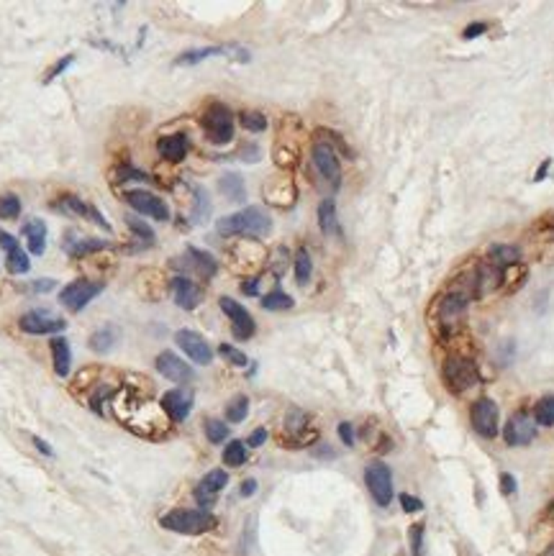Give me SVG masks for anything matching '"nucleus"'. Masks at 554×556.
<instances>
[{"mask_svg":"<svg viewBox=\"0 0 554 556\" xmlns=\"http://www.w3.org/2000/svg\"><path fill=\"white\" fill-rule=\"evenodd\" d=\"M218 187H221V192L226 195L229 200H244L246 195V187H244V180L239 175H234V172H229V175L221 177V183H218Z\"/></svg>","mask_w":554,"mask_h":556,"instance_id":"obj_28","label":"nucleus"},{"mask_svg":"<svg viewBox=\"0 0 554 556\" xmlns=\"http://www.w3.org/2000/svg\"><path fill=\"white\" fill-rule=\"evenodd\" d=\"M116 331L113 328H100L96 334L90 336V349L96 351V354H108V351L116 346Z\"/></svg>","mask_w":554,"mask_h":556,"instance_id":"obj_29","label":"nucleus"},{"mask_svg":"<svg viewBox=\"0 0 554 556\" xmlns=\"http://www.w3.org/2000/svg\"><path fill=\"white\" fill-rule=\"evenodd\" d=\"M549 556H554V548H552V551H549Z\"/></svg>","mask_w":554,"mask_h":556,"instance_id":"obj_54","label":"nucleus"},{"mask_svg":"<svg viewBox=\"0 0 554 556\" xmlns=\"http://www.w3.org/2000/svg\"><path fill=\"white\" fill-rule=\"evenodd\" d=\"M231 47H208V49H193V52H185V54H180L177 59H174V64L177 67H188V64H198L203 62V59H208V56H223L229 54Z\"/></svg>","mask_w":554,"mask_h":556,"instance_id":"obj_27","label":"nucleus"},{"mask_svg":"<svg viewBox=\"0 0 554 556\" xmlns=\"http://www.w3.org/2000/svg\"><path fill=\"white\" fill-rule=\"evenodd\" d=\"M549 167H552V159H544V162L539 164V169H537V175H534V180H537V183H541V180H544V177H546V172H549Z\"/></svg>","mask_w":554,"mask_h":556,"instance_id":"obj_49","label":"nucleus"},{"mask_svg":"<svg viewBox=\"0 0 554 556\" xmlns=\"http://www.w3.org/2000/svg\"><path fill=\"white\" fill-rule=\"evenodd\" d=\"M226 485H229V474H226L223 469H214V472H208V474L200 479V485L195 487V500H198L200 505H214L216 495L221 493Z\"/></svg>","mask_w":554,"mask_h":556,"instance_id":"obj_18","label":"nucleus"},{"mask_svg":"<svg viewBox=\"0 0 554 556\" xmlns=\"http://www.w3.org/2000/svg\"><path fill=\"white\" fill-rule=\"evenodd\" d=\"M254 493H257V482H254V479L241 482V495H244V497H252Z\"/></svg>","mask_w":554,"mask_h":556,"instance_id":"obj_51","label":"nucleus"},{"mask_svg":"<svg viewBox=\"0 0 554 556\" xmlns=\"http://www.w3.org/2000/svg\"><path fill=\"white\" fill-rule=\"evenodd\" d=\"M21 213V200L13 195V192H6V195H0V218H18Z\"/></svg>","mask_w":554,"mask_h":556,"instance_id":"obj_37","label":"nucleus"},{"mask_svg":"<svg viewBox=\"0 0 554 556\" xmlns=\"http://www.w3.org/2000/svg\"><path fill=\"white\" fill-rule=\"evenodd\" d=\"M33 444H36V449H39L41 454H47V456H54V451H52V449H49V444H47V441H41V438H36V436H33Z\"/></svg>","mask_w":554,"mask_h":556,"instance_id":"obj_53","label":"nucleus"},{"mask_svg":"<svg viewBox=\"0 0 554 556\" xmlns=\"http://www.w3.org/2000/svg\"><path fill=\"white\" fill-rule=\"evenodd\" d=\"M159 525L167 531L185 533V536H198V533L211 531L216 525V518L208 510H190V508H174L167 516L159 518Z\"/></svg>","mask_w":554,"mask_h":556,"instance_id":"obj_2","label":"nucleus"},{"mask_svg":"<svg viewBox=\"0 0 554 556\" xmlns=\"http://www.w3.org/2000/svg\"><path fill=\"white\" fill-rule=\"evenodd\" d=\"M218 305H221V310L229 316V321H231V334L237 336L239 341H246L249 336H254V318H252V313L244 308V305H239L234 298H226L223 295L221 300H218Z\"/></svg>","mask_w":554,"mask_h":556,"instance_id":"obj_10","label":"nucleus"},{"mask_svg":"<svg viewBox=\"0 0 554 556\" xmlns=\"http://www.w3.org/2000/svg\"><path fill=\"white\" fill-rule=\"evenodd\" d=\"M54 287V279H41V282H33L31 290H36V293H47V290H52Z\"/></svg>","mask_w":554,"mask_h":556,"instance_id":"obj_52","label":"nucleus"},{"mask_svg":"<svg viewBox=\"0 0 554 556\" xmlns=\"http://www.w3.org/2000/svg\"><path fill=\"white\" fill-rule=\"evenodd\" d=\"M59 208H62V210H70V213H75V215H82V218H93L98 226H103L105 231H111L108 221H105L103 215L98 213V208L87 206V203H82V200L75 198V195H64V198L59 200Z\"/></svg>","mask_w":554,"mask_h":556,"instance_id":"obj_24","label":"nucleus"},{"mask_svg":"<svg viewBox=\"0 0 554 556\" xmlns=\"http://www.w3.org/2000/svg\"><path fill=\"white\" fill-rule=\"evenodd\" d=\"M126 223H128V229L134 231L136 236L142 238L147 247H149V244H154V231H151L149 226H147V223L142 221V218H136V215H128Z\"/></svg>","mask_w":554,"mask_h":556,"instance_id":"obj_38","label":"nucleus"},{"mask_svg":"<svg viewBox=\"0 0 554 556\" xmlns=\"http://www.w3.org/2000/svg\"><path fill=\"white\" fill-rule=\"evenodd\" d=\"M318 226L324 231V236H341V226L336 218V203L331 198L321 200L318 206Z\"/></svg>","mask_w":554,"mask_h":556,"instance_id":"obj_26","label":"nucleus"},{"mask_svg":"<svg viewBox=\"0 0 554 556\" xmlns=\"http://www.w3.org/2000/svg\"><path fill=\"white\" fill-rule=\"evenodd\" d=\"M98 293H103V282L100 279H72L70 285L62 287L59 300L70 313H80L82 308L90 305V300H96Z\"/></svg>","mask_w":554,"mask_h":556,"instance_id":"obj_4","label":"nucleus"},{"mask_svg":"<svg viewBox=\"0 0 554 556\" xmlns=\"http://www.w3.org/2000/svg\"><path fill=\"white\" fill-rule=\"evenodd\" d=\"M0 247L6 249V267H8L10 275H26L31 270V262H29L26 252L8 231H0Z\"/></svg>","mask_w":554,"mask_h":556,"instance_id":"obj_15","label":"nucleus"},{"mask_svg":"<svg viewBox=\"0 0 554 556\" xmlns=\"http://www.w3.org/2000/svg\"><path fill=\"white\" fill-rule=\"evenodd\" d=\"M246 461V446L241 441H231L226 449H223V464L229 467H241Z\"/></svg>","mask_w":554,"mask_h":556,"instance_id":"obj_35","label":"nucleus"},{"mask_svg":"<svg viewBox=\"0 0 554 556\" xmlns=\"http://www.w3.org/2000/svg\"><path fill=\"white\" fill-rule=\"evenodd\" d=\"M72 62H75V56H72V54H67V56H64V59H59V62H57L54 67H52V70L47 72V77H44V82H47V85H49V82H52V79H54V77H59V75H62V72L67 70V67H70Z\"/></svg>","mask_w":554,"mask_h":556,"instance_id":"obj_42","label":"nucleus"},{"mask_svg":"<svg viewBox=\"0 0 554 556\" xmlns=\"http://www.w3.org/2000/svg\"><path fill=\"white\" fill-rule=\"evenodd\" d=\"M269 229H272V221L260 206L241 208L216 223V231L221 236H267Z\"/></svg>","mask_w":554,"mask_h":556,"instance_id":"obj_1","label":"nucleus"},{"mask_svg":"<svg viewBox=\"0 0 554 556\" xmlns=\"http://www.w3.org/2000/svg\"><path fill=\"white\" fill-rule=\"evenodd\" d=\"M444 382L451 392H465V389L475 387L480 374H477V366L465 357H449L444 362Z\"/></svg>","mask_w":554,"mask_h":556,"instance_id":"obj_6","label":"nucleus"},{"mask_svg":"<svg viewBox=\"0 0 554 556\" xmlns=\"http://www.w3.org/2000/svg\"><path fill=\"white\" fill-rule=\"evenodd\" d=\"M498 418H500V410L491 397H480L475 406H472V413H470L472 428H475L483 438L498 436Z\"/></svg>","mask_w":554,"mask_h":556,"instance_id":"obj_9","label":"nucleus"},{"mask_svg":"<svg viewBox=\"0 0 554 556\" xmlns=\"http://www.w3.org/2000/svg\"><path fill=\"white\" fill-rule=\"evenodd\" d=\"M206 436L211 444H221V441H226V436H229V428H226V423L223 421L211 418V421H206Z\"/></svg>","mask_w":554,"mask_h":556,"instance_id":"obj_39","label":"nucleus"},{"mask_svg":"<svg viewBox=\"0 0 554 556\" xmlns=\"http://www.w3.org/2000/svg\"><path fill=\"white\" fill-rule=\"evenodd\" d=\"M172 293H174L177 308H182V310H195L200 305V300H203L200 287L188 277H174L172 279Z\"/></svg>","mask_w":554,"mask_h":556,"instance_id":"obj_19","label":"nucleus"},{"mask_svg":"<svg viewBox=\"0 0 554 556\" xmlns=\"http://www.w3.org/2000/svg\"><path fill=\"white\" fill-rule=\"evenodd\" d=\"M310 275H313V262H310V254L306 249H298V254H295V279H298V285L306 287L308 285Z\"/></svg>","mask_w":554,"mask_h":556,"instance_id":"obj_30","label":"nucleus"},{"mask_svg":"<svg viewBox=\"0 0 554 556\" xmlns=\"http://www.w3.org/2000/svg\"><path fill=\"white\" fill-rule=\"evenodd\" d=\"M400 505H403L405 513H419L424 510V502L419 497H411V495H400Z\"/></svg>","mask_w":554,"mask_h":556,"instance_id":"obj_43","label":"nucleus"},{"mask_svg":"<svg viewBox=\"0 0 554 556\" xmlns=\"http://www.w3.org/2000/svg\"><path fill=\"white\" fill-rule=\"evenodd\" d=\"M339 438H341V444H347V446H352L354 444V428H352V423H339Z\"/></svg>","mask_w":554,"mask_h":556,"instance_id":"obj_44","label":"nucleus"},{"mask_svg":"<svg viewBox=\"0 0 554 556\" xmlns=\"http://www.w3.org/2000/svg\"><path fill=\"white\" fill-rule=\"evenodd\" d=\"M408 539H411V551L413 556H421L424 554V523H416L408 533Z\"/></svg>","mask_w":554,"mask_h":556,"instance_id":"obj_41","label":"nucleus"},{"mask_svg":"<svg viewBox=\"0 0 554 556\" xmlns=\"http://www.w3.org/2000/svg\"><path fill=\"white\" fill-rule=\"evenodd\" d=\"M218 354H221L226 362H231L234 366H246V364H249V359H246L244 351H239L237 346H231V343H221V346H218Z\"/></svg>","mask_w":554,"mask_h":556,"instance_id":"obj_40","label":"nucleus"},{"mask_svg":"<svg viewBox=\"0 0 554 556\" xmlns=\"http://www.w3.org/2000/svg\"><path fill=\"white\" fill-rule=\"evenodd\" d=\"M491 256H493V264L495 267H508V264H516L521 259V252L516 247H503V244H495L491 249Z\"/></svg>","mask_w":554,"mask_h":556,"instance_id":"obj_31","label":"nucleus"},{"mask_svg":"<svg viewBox=\"0 0 554 556\" xmlns=\"http://www.w3.org/2000/svg\"><path fill=\"white\" fill-rule=\"evenodd\" d=\"M203 128L214 144H226L234 139V116L223 103H211L203 116Z\"/></svg>","mask_w":554,"mask_h":556,"instance_id":"obj_7","label":"nucleus"},{"mask_svg":"<svg viewBox=\"0 0 554 556\" xmlns=\"http://www.w3.org/2000/svg\"><path fill=\"white\" fill-rule=\"evenodd\" d=\"M111 244L105 238H75V233H67L64 238V252L72 259H82L87 254H96L100 249H108Z\"/></svg>","mask_w":554,"mask_h":556,"instance_id":"obj_20","label":"nucleus"},{"mask_svg":"<svg viewBox=\"0 0 554 556\" xmlns=\"http://www.w3.org/2000/svg\"><path fill=\"white\" fill-rule=\"evenodd\" d=\"M174 341L185 351V357H190L195 364H211V359H214V351L211 346L206 343V339L195 331H188V328H182L174 334Z\"/></svg>","mask_w":554,"mask_h":556,"instance_id":"obj_14","label":"nucleus"},{"mask_svg":"<svg viewBox=\"0 0 554 556\" xmlns=\"http://www.w3.org/2000/svg\"><path fill=\"white\" fill-rule=\"evenodd\" d=\"M241 126L246 128V131H254V134H260V131H264L267 128V116L260 111H244L241 113Z\"/></svg>","mask_w":554,"mask_h":556,"instance_id":"obj_36","label":"nucleus"},{"mask_svg":"<svg viewBox=\"0 0 554 556\" xmlns=\"http://www.w3.org/2000/svg\"><path fill=\"white\" fill-rule=\"evenodd\" d=\"M470 298H472V295H470L467 290H457V287H454L451 293H447L442 300H439L436 321H439V326H442L444 331H454V328L462 323V318L467 313Z\"/></svg>","mask_w":554,"mask_h":556,"instance_id":"obj_3","label":"nucleus"},{"mask_svg":"<svg viewBox=\"0 0 554 556\" xmlns=\"http://www.w3.org/2000/svg\"><path fill=\"white\" fill-rule=\"evenodd\" d=\"M485 31H488V24H470L467 29H465V39H477V36Z\"/></svg>","mask_w":554,"mask_h":556,"instance_id":"obj_46","label":"nucleus"},{"mask_svg":"<svg viewBox=\"0 0 554 556\" xmlns=\"http://www.w3.org/2000/svg\"><path fill=\"white\" fill-rule=\"evenodd\" d=\"M188 149H190V139H188L185 134L162 136V139L157 141L159 157H165L167 162H180V159H185Z\"/></svg>","mask_w":554,"mask_h":556,"instance_id":"obj_22","label":"nucleus"},{"mask_svg":"<svg viewBox=\"0 0 554 556\" xmlns=\"http://www.w3.org/2000/svg\"><path fill=\"white\" fill-rule=\"evenodd\" d=\"M126 203L134 208L136 213L142 215H149L154 221H170V208L162 198H157L154 192H144V190H128L126 195Z\"/></svg>","mask_w":554,"mask_h":556,"instance_id":"obj_12","label":"nucleus"},{"mask_svg":"<svg viewBox=\"0 0 554 556\" xmlns=\"http://www.w3.org/2000/svg\"><path fill=\"white\" fill-rule=\"evenodd\" d=\"M246 413H249V397L246 395H237L226 406V421L231 423H241L246 418Z\"/></svg>","mask_w":554,"mask_h":556,"instance_id":"obj_34","label":"nucleus"},{"mask_svg":"<svg viewBox=\"0 0 554 556\" xmlns=\"http://www.w3.org/2000/svg\"><path fill=\"white\" fill-rule=\"evenodd\" d=\"M537 436V421L529 413H516L508 418L506 428H503V438L508 446H526Z\"/></svg>","mask_w":554,"mask_h":556,"instance_id":"obj_13","label":"nucleus"},{"mask_svg":"<svg viewBox=\"0 0 554 556\" xmlns=\"http://www.w3.org/2000/svg\"><path fill=\"white\" fill-rule=\"evenodd\" d=\"M21 233L29 241V252L33 256H41L47 252V223L41 218H29V221L21 226Z\"/></svg>","mask_w":554,"mask_h":556,"instance_id":"obj_21","label":"nucleus"},{"mask_svg":"<svg viewBox=\"0 0 554 556\" xmlns=\"http://www.w3.org/2000/svg\"><path fill=\"white\" fill-rule=\"evenodd\" d=\"M18 326L24 334L31 336H44V334H59L67 328V321H62L59 316H52L49 310H29L21 316Z\"/></svg>","mask_w":554,"mask_h":556,"instance_id":"obj_8","label":"nucleus"},{"mask_svg":"<svg viewBox=\"0 0 554 556\" xmlns=\"http://www.w3.org/2000/svg\"><path fill=\"white\" fill-rule=\"evenodd\" d=\"M500 493L503 495L516 493V479L511 474H500Z\"/></svg>","mask_w":554,"mask_h":556,"instance_id":"obj_47","label":"nucleus"},{"mask_svg":"<svg viewBox=\"0 0 554 556\" xmlns=\"http://www.w3.org/2000/svg\"><path fill=\"white\" fill-rule=\"evenodd\" d=\"M534 421L539 426H554V395L541 397L534 408Z\"/></svg>","mask_w":554,"mask_h":556,"instance_id":"obj_32","label":"nucleus"},{"mask_svg":"<svg viewBox=\"0 0 554 556\" xmlns=\"http://www.w3.org/2000/svg\"><path fill=\"white\" fill-rule=\"evenodd\" d=\"M364 485L373 495V500L380 505V508H388L390 500H393V474H390V467L382 464V461H370L364 467Z\"/></svg>","mask_w":554,"mask_h":556,"instance_id":"obj_5","label":"nucleus"},{"mask_svg":"<svg viewBox=\"0 0 554 556\" xmlns=\"http://www.w3.org/2000/svg\"><path fill=\"white\" fill-rule=\"evenodd\" d=\"M310 157H313V164H316V169L321 172V177H324L326 183H331V187H339L341 164H339L336 151H334L326 141H316L313 144V149H310Z\"/></svg>","mask_w":554,"mask_h":556,"instance_id":"obj_11","label":"nucleus"},{"mask_svg":"<svg viewBox=\"0 0 554 556\" xmlns=\"http://www.w3.org/2000/svg\"><path fill=\"white\" fill-rule=\"evenodd\" d=\"M162 408H165V413L170 415L174 423H180L190 415L193 395L188 389H170V392H165V397H162Z\"/></svg>","mask_w":554,"mask_h":556,"instance_id":"obj_17","label":"nucleus"},{"mask_svg":"<svg viewBox=\"0 0 554 556\" xmlns=\"http://www.w3.org/2000/svg\"><path fill=\"white\" fill-rule=\"evenodd\" d=\"M119 175H121L119 180H149L147 172H139V169H134V167H121Z\"/></svg>","mask_w":554,"mask_h":556,"instance_id":"obj_45","label":"nucleus"},{"mask_svg":"<svg viewBox=\"0 0 554 556\" xmlns=\"http://www.w3.org/2000/svg\"><path fill=\"white\" fill-rule=\"evenodd\" d=\"M257 290H260V279L257 277H249L246 282H241V293L244 295H257Z\"/></svg>","mask_w":554,"mask_h":556,"instance_id":"obj_48","label":"nucleus"},{"mask_svg":"<svg viewBox=\"0 0 554 556\" xmlns=\"http://www.w3.org/2000/svg\"><path fill=\"white\" fill-rule=\"evenodd\" d=\"M262 308L264 310H287L293 308V298L287 293H283V290H272V293H267L264 298H262Z\"/></svg>","mask_w":554,"mask_h":556,"instance_id":"obj_33","label":"nucleus"},{"mask_svg":"<svg viewBox=\"0 0 554 556\" xmlns=\"http://www.w3.org/2000/svg\"><path fill=\"white\" fill-rule=\"evenodd\" d=\"M185 267L188 270H195L200 277H214L216 272H218V262H216L214 256L206 254V252H200L195 247H188V259H185Z\"/></svg>","mask_w":554,"mask_h":556,"instance_id":"obj_23","label":"nucleus"},{"mask_svg":"<svg viewBox=\"0 0 554 556\" xmlns=\"http://www.w3.org/2000/svg\"><path fill=\"white\" fill-rule=\"evenodd\" d=\"M157 369L162 377H167L170 382H190L193 377H195V372H193L190 364H185L177 354H172V351H162L157 357Z\"/></svg>","mask_w":554,"mask_h":556,"instance_id":"obj_16","label":"nucleus"},{"mask_svg":"<svg viewBox=\"0 0 554 556\" xmlns=\"http://www.w3.org/2000/svg\"><path fill=\"white\" fill-rule=\"evenodd\" d=\"M49 349H52V359H54V372L59 377H67L72 366V349L64 336H54L49 341Z\"/></svg>","mask_w":554,"mask_h":556,"instance_id":"obj_25","label":"nucleus"},{"mask_svg":"<svg viewBox=\"0 0 554 556\" xmlns=\"http://www.w3.org/2000/svg\"><path fill=\"white\" fill-rule=\"evenodd\" d=\"M264 438H267V431H264V428L254 431L252 438H249V446H262V444H264Z\"/></svg>","mask_w":554,"mask_h":556,"instance_id":"obj_50","label":"nucleus"}]
</instances>
